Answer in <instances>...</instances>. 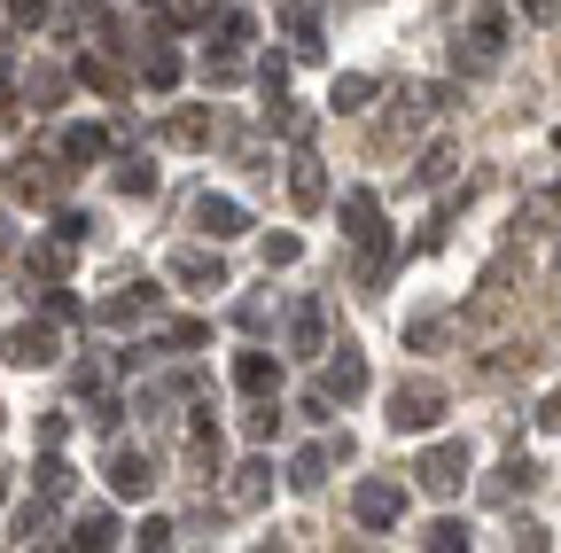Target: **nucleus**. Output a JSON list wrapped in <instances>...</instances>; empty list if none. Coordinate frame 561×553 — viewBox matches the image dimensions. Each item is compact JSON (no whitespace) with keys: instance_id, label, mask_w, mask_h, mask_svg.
I'll list each match as a JSON object with an SVG mask.
<instances>
[{"instance_id":"f257e3e1","label":"nucleus","mask_w":561,"mask_h":553,"mask_svg":"<svg viewBox=\"0 0 561 553\" xmlns=\"http://www.w3.org/2000/svg\"><path fill=\"white\" fill-rule=\"evenodd\" d=\"M437 413H445V390H437V382H405V390L390 398V422H398V429H430Z\"/></svg>"},{"instance_id":"f03ea898","label":"nucleus","mask_w":561,"mask_h":553,"mask_svg":"<svg viewBox=\"0 0 561 553\" xmlns=\"http://www.w3.org/2000/svg\"><path fill=\"white\" fill-rule=\"evenodd\" d=\"M460 475H468V452H460V445L421 452V483H430V492H460Z\"/></svg>"},{"instance_id":"7ed1b4c3","label":"nucleus","mask_w":561,"mask_h":553,"mask_svg":"<svg viewBox=\"0 0 561 553\" xmlns=\"http://www.w3.org/2000/svg\"><path fill=\"white\" fill-rule=\"evenodd\" d=\"M398 507H405L398 483H359V522H398Z\"/></svg>"},{"instance_id":"20e7f679","label":"nucleus","mask_w":561,"mask_h":553,"mask_svg":"<svg viewBox=\"0 0 561 553\" xmlns=\"http://www.w3.org/2000/svg\"><path fill=\"white\" fill-rule=\"evenodd\" d=\"M9 359H16V367H47V359H55V335H47V327H16V335H9Z\"/></svg>"},{"instance_id":"39448f33","label":"nucleus","mask_w":561,"mask_h":553,"mask_svg":"<svg viewBox=\"0 0 561 553\" xmlns=\"http://www.w3.org/2000/svg\"><path fill=\"white\" fill-rule=\"evenodd\" d=\"M195 227H203V234H242V211H234L227 195H203V203H195Z\"/></svg>"},{"instance_id":"423d86ee","label":"nucleus","mask_w":561,"mask_h":553,"mask_svg":"<svg viewBox=\"0 0 561 553\" xmlns=\"http://www.w3.org/2000/svg\"><path fill=\"white\" fill-rule=\"evenodd\" d=\"M172 273H180L187 289H203V297H210V289H227V273L210 265V257H195V250H180V257H172Z\"/></svg>"},{"instance_id":"0eeeda50","label":"nucleus","mask_w":561,"mask_h":553,"mask_svg":"<svg viewBox=\"0 0 561 553\" xmlns=\"http://www.w3.org/2000/svg\"><path fill=\"white\" fill-rule=\"evenodd\" d=\"M110 483L133 499V492H149V460H133V452H117V468H110Z\"/></svg>"},{"instance_id":"6e6552de","label":"nucleus","mask_w":561,"mask_h":553,"mask_svg":"<svg viewBox=\"0 0 561 553\" xmlns=\"http://www.w3.org/2000/svg\"><path fill=\"white\" fill-rule=\"evenodd\" d=\"M234 382H242V390H273V382H280V367H273L265 352H250V359L234 367Z\"/></svg>"},{"instance_id":"1a4fd4ad","label":"nucleus","mask_w":561,"mask_h":553,"mask_svg":"<svg viewBox=\"0 0 561 553\" xmlns=\"http://www.w3.org/2000/svg\"><path fill=\"white\" fill-rule=\"evenodd\" d=\"M359 382H367L359 359H335V367H328V390H335V398H359Z\"/></svg>"},{"instance_id":"9d476101","label":"nucleus","mask_w":561,"mask_h":553,"mask_svg":"<svg viewBox=\"0 0 561 553\" xmlns=\"http://www.w3.org/2000/svg\"><path fill=\"white\" fill-rule=\"evenodd\" d=\"M234 499H242V507H257V499H265V468H242V483H234Z\"/></svg>"},{"instance_id":"9b49d317","label":"nucleus","mask_w":561,"mask_h":553,"mask_svg":"<svg viewBox=\"0 0 561 553\" xmlns=\"http://www.w3.org/2000/svg\"><path fill=\"white\" fill-rule=\"evenodd\" d=\"M430 545H437V553H453V545H468V522H437V530H430Z\"/></svg>"},{"instance_id":"f8f14e48","label":"nucleus","mask_w":561,"mask_h":553,"mask_svg":"<svg viewBox=\"0 0 561 553\" xmlns=\"http://www.w3.org/2000/svg\"><path fill=\"white\" fill-rule=\"evenodd\" d=\"M79 545H110V515H87L79 522Z\"/></svg>"},{"instance_id":"ddd939ff","label":"nucleus","mask_w":561,"mask_h":553,"mask_svg":"<svg viewBox=\"0 0 561 553\" xmlns=\"http://www.w3.org/2000/svg\"><path fill=\"white\" fill-rule=\"evenodd\" d=\"M523 16H530V24H553V16H561V0H523Z\"/></svg>"},{"instance_id":"4468645a","label":"nucleus","mask_w":561,"mask_h":553,"mask_svg":"<svg viewBox=\"0 0 561 553\" xmlns=\"http://www.w3.org/2000/svg\"><path fill=\"white\" fill-rule=\"evenodd\" d=\"M538 422H546V429H553V437H561V390H553V398H546V405H538Z\"/></svg>"},{"instance_id":"2eb2a0df","label":"nucleus","mask_w":561,"mask_h":553,"mask_svg":"<svg viewBox=\"0 0 561 553\" xmlns=\"http://www.w3.org/2000/svg\"><path fill=\"white\" fill-rule=\"evenodd\" d=\"M553 273H561V257H553Z\"/></svg>"}]
</instances>
